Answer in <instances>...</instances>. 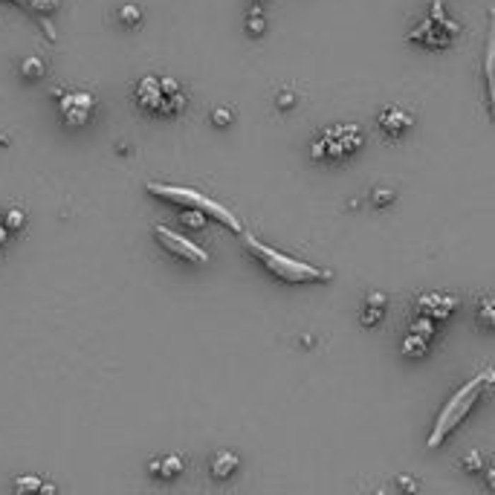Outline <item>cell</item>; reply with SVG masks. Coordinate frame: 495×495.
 <instances>
[{
	"label": "cell",
	"mask_w": 495,
	"mask_h": 495,
	"mask_svg": "<svg viewBox=\"0 0 495 495\" xmlns=\"http://www.w3.org/2000/svg\"><path fill=\"white\" fill-rule=\"evenodd\" d=\"M243 246L267 272H272L278 281L284 284H325L333 278V272L327 267H316V264H307V261H298L275 246L258 240L252 232H243Z\"/></svg>",
	"instance_id": "1"
},
{
	"label": "cell",
	"mask_w": 495,
	"mask_h": 495,
	"mask_svg": "<svg viewBox=\"0 0 495 495\" xmlns=\"http://www.w3.org/2000/svg\"><path fill=\"white\" fill-rule=\"evenodd\" d=\"M492 388H495V368H484V371H478L472 380L463 383V385L446 400V406L441 409L435 426H431V435H429L426 446H429V449H438V446L452 435V431L463 423V417L472 412V406L478 403V400H481L487 391H492Z\"/></svg>",
	"instance_id": "2"
},
{
	"label": "cell",
	"mask_w": 495,
	"mask_h": 495,
	"mask_svg": "<svg viewBox=\"0 0 495 495\" xmlns=\"http://www.w3.org/2000/svg\"><path fill=\"white\" fill-rule=\"evenodd\" d=\"M145 189H148L153 197H160V200H168V203L185 206V209H200V211L209 214V218L221 221V223L229 226L232 232L243 235V223L235 218V214H232L223 203L211 200L209 194H203V192H197V189H189V185H168V182H145Z\"/></svg>",
	"instance_id": "3"
},
{
	"label": "cell",
	"mask_w": 495,
	"mask_h": 495,
	"mask_svg": "<svg viewBox=\"0 0 495 495\" xmlns=\"http://www.w3.org/2000/svg\"><path fill=\"white\" fill-rule=\"evenodd\" d=\"M134 99L153 116H177L185 107V93L174 78L165 76H145L134 90Z\"/></svg>",
	"instance_id": "4"
},
{
	"label": "cell",
	"mask_w": 495,
	"mask_h": 495,
	"mask_svg": "<svg viewBox=\"0 0 495 495\" xmlns=\"http://www.w3.org/2000/svg\"><path fill=\"white\" fill-rule=\"evenodd\" d=\"M359 148H362V131L356 125H333L322 131V136L313 142L310 157L316 163H330V160L336 163V160L351 157Z\"/></svg>",
	"instance_id": "5"
},
{
	"label": "cell",
	"mask_w": 495,
	"mask_h": 495,
	"mask_svg": "<svg viewBox=\"0 0 495 495\" xmlns=\"http://www.w3.org/2000/svg\"><path fill=\"white\" fill-rule=\"evenodd\" d=\"M458 33H460V26H458L455 21L446 18V12H443V6H441V0H435V4H431V9H429V18H426L420 26L412 29L409 38H412L414 44L429 47V50H443V47H449V44L455 41Z\"/></svg>",
	"instance_id": "6"
},
{
	"label": "cell",
	"mask_w": 495,
	"mask_h": 495,
	"mask_svg": "<svg viewBox=\"0 0 495 495\" xmlns=\"http://www.w3.org/2000/svg\"><path fill=\"white\" fill-rule=\"evenodd\" d=\"M153 238L160 240V246L165 252H171L174 258H182L185 264H209V252L203 250L200 243L189 240L185 235H180V232H174V229H168L163 223L153 226Z\"/></svg>",
	"instance_id": "7"
},
{
	"label": "cell",
	"mask_w": 495,
	"mask_h": 495,
	"mask_svg": "<svg viewBox=\"0 0 495 495\" xmlns=\"http://www.w3.org/2000/svg\"><path fill=\"white\" fill-rule=\"evenodd\" d=\"M58 113H61V119H64V125L81 128L93 119V113H96V96L87 93V90H70V93L61 96Z\"/></svg>",
	"instance_id": "8"
},
{
	"label": "cell",
	"mask_w": 495,
	"mask_h": 495,
	"mask_svg": "<svg viewBox=\"0 0 495 495\" xmlns=\"http://www.w3.org/2000/svg\"><path fill=\"white\" fill-rule=\"evenodd\" d=\"M458 304H460L458 296H449V293H426V296H417V313L420 316H429L431 322H438V319H449L458 310Z\"/></svg>",
	"instance_id": "9"
},
{
	"label": "cell",
	"mask_w": 495,
	"mask_h": 495,
	"mask_svg": "<svg viewBox=\"0 0 495 495\" xmlns=\"http://www.w3.org/2000/svg\"><path fill=\"white\" fill-rule=\"evenodd\" d=\"M484 84H487L489 116L495 122V9L489 12V33H487V50H484Z\"/></svg>",
	"instance_id": "10"
},
{
	"label": "cell",
	"mask_w": 495,
	"mask_h": 495,
	"mask_svg": "<svg viewBox=\"0 0 495 495\" xmlns=\"http://www.w3.org/2000/svg\"><path fill=\"white\" fill-rule=\"evenodd\" d=\"M377 122H380V128H383L391 139H397V136H403V134L414 125V116H412V110L400 107V105H388V107L380 110Z\"/></svg>",
	"instance_id": "11"
},
{
	"label": "cell",
	"mask_w": 495,
	"mask_h": 495,
	"mask_svg": "<svg viewBox=\"0 0 495 495\" xmlns=\"http://www.w3.org/2000/svg\"><path fill=\"white\" fill-rule=\"evenodd\" d=\"M238 470H240V458L235 452H229V449H221L218 455L209 460V472H211V478H218V481L232 478Z\"/></svg>",
	"instance_id": "12"
},
{
	"label": "cell",
	"mask_w": 495,
	"mask_h": 495,
	"mask_svg": "<svg viewBox=\"0 0 495 495\" xmlns=\"http://www.w3.org/2000/svg\"><path fill=\"white\" fill-rule=\"evenodd\" d=\"M383 316H385V296H383V293H371V296L365 298V304H362L359 322H362L365 327H374V325L383 322Z\"/></svg>",
	"instance_id": "13"
},
{
	"label": "cell",
	"mask_w": 495,
	"mask_h": 495,
	"mask_svg": "<svg viewBox=\"0 0 495 495\" xmlns=\"http://www.w3.org/2000/svg\"><path fill=\"white\" fill-rule=\"evenodd\" d=\"M148 470H151V475H157V478H177L185 470V460L180 455H163V458H153L148 463Z\"/></svg>",
	"instance_id": "14"
},
{
	"label": "cell",
	"mask_w": 495,
	"mask_h": 495,
	"mask_svg": "<svg viewBox=\"0 0 495 495\" xmlns=\"http://www.w3.org/2000/svg\"><path fill=\"white\" fill-rule=\"evenodd\" d=\"M478 325L495 330V296H484L478 301Z\"/></svg>",
	"instance_id": "15"
},
{
	"label": "cell",
	"mask_w": 495,
	"mask_h": 495,
	"mask_svg": "<svg viewBox=\"0 0 495 495\" xmlns=\"http://www.w3.org/2000/svg\"><path fill=\"white\" fill-rule=\"evenodd\" d=\"M44 73H47L44 58H38V55H29V58H23V61H21V76H23V78L35 81V78H44Z\"/></svg>",
	"instance_id": "16"
},
{
	"label": "cell",
	"mask_w": 495,
	"mask_h": 495,
	"mask_svg": "<svg viewBox=\"0 0 495 495\" xmlns=\"http://www.w3.org/2000/svg\"><path fill=\"white\" fill-rule=\"evenodd\" d=\"M426 348H429V339L420 336V333H414V330H409L406 342H403V354H409V356H423Z\"/></svg>",
	"instance_id": "17"
},
{
	"label": "cell",
	"mask_w": 495,
	"mask_h": 495,
	"mask_svg": "<svg viewBox=\"0 0 495 495\" xmlns=\"http://www.w3.org/2000/svg\"><path fill=\"white\" fill-rule=\"evenodd\" d=\"M206 218H209V214L200 211V209H185V211L180 214V223L189 226V229H203V226H206Z\"/></svg>",
	"instance_id": "18"
},
{
	"label": "cell",
	"mask_w": 495,
	"mask_h": 495,
	"mask_svg": "<svg viewBox=\"0 0 495 495\" xmlns=\"http://www.w3.org/2000/svg\"><path fill=\"white\" fill-rule=\"evenodd\" d=\"M119 21L125 23V26H136L142 21V9L136 4H125V6L119 9Z\"/></svg>",
	"instance_id": "19"
},
{
	"label": "cell",
	"mask_w": 495,
	"mask_h": 495,
	"mask_svg": "<svg viewBox=\"0 0 495 495\" xmlns=\"http://www.w3.org/2000/svg\"><path fill=\"white\" fill-rule=\"evenodd\" d=\"M246 29H250V35H264L267 21H264L261 9H252V12H250V18H246Z\"/></svg>",
	"instance_id": "20"
},
{
	"label": "cell",
	"mask_w": 495,
	"mask_h": 495,
	"mask_svg": "<svg viewBox=\"0 0 495 495\" xmlns=\"http://www.w3.org/2000/svg\"><path fill=\"white\" fill-rule=\"evenodd\" d=\"M61 6V0H29V9H35L41 18H50Z\"/></svg>",
	"instance_id": "21"
},
{
	"label": "cell",
	"mask_w": 495,
	"mask_h": 495,
	"mask_svg": "<svg viewBox=\"0 0 495 495\" xmlns=\"http://www.w3.org/2000/svg\"><path fill=\"white\" fill-rule=\"evenodd\" d=\"M460 467L467 470V472H484V458L478 452H470V455L460 458Z\"/></svg>",
	"instance_id": "22"
},
{
	"label": "cell",
	"mask_w": 495,
	"mask_h": 495,
	"mask_svg": "<svg viewBox=\"0 0 495 495\" xmlns=\"http://www.w3.org/2000/svg\"><path fill=\"white\" fill-rule=\"evenodd\" d=\"M15 489L18 492H35V489H44V481L35 478V475H26V478H18L15 481Z\"/></svg>",
	"instance_id": "23"
},
{
	"label": "cell",
	"mask_w": 495,
	"mask_h": 495,
	"mask_svg": "<svg viewBox=\"0 0 495 495\" xmlns=\"http://www.w3.org/2000/svg\"><path fill=\"white\" fill-rule=\"evenodd\" d=\"M232 119H235V113H232L229 107H214V110H211V122H214L218 128H229Z\"/></svg>",
	"instance_id": "24"
},
{
	"label": "cell",
	"mask_w": 495,
	"mask_h": 495,
	"mask_svg": "<svg viewBox=\"0 0 495 495\" xmlns=\"http://www.w3.org/2000/svg\"><path fill=\"white\" fill-rule=\"evenodd\" d=\"M394 200H397V194L391 189H374V192H371V203H374V206H388Z\"/></svg>",
	"instance_id": "25"
},
{
	"label": "cell",
	"mask_w": 495,
	"mask_h": 495,
	"mask_svg": "<svg viewBox=\"0 0 495 495\" xmlns=\"http://www.w3.org/2000/svg\"><path fill=\"white\" fill-rule=\"evenodd\" d=\"M275 107H278V110H293V107H296V93L281 90V93L275 96Z\"/></svg>",
	"instance_id": "26"
},
{
	"label": "cell",
	"mask_w": 495,
	"mask_h": 495,
	"mask_svg": "<svg viewBox=\"0 0 495 495\" xmlns=\"http://www.w3.org/2000/svg\"><path fill=\"white\" fill-rule=\"evenodd\" d=\"M23 223H26V214H23L21 209H12V211L6 214V221H4V226H6L9 232H12V229H21Z\"/></svg>",
	"instance_id": "27"
},
{
	"label": "cell",
	"mask_w": 495,
	"mask_h": 495,
	"mask_svg": "<svg viewBox=\"0 0 495 495\" xmlns=\"http://www.w3.org/2000/svg\"><path fill=\"white\" fill-rule=\"evenodd\" d=\"M484 475H487V487L495 489V467H484Z\"/></svg>",
	"instance_id": "28"
},
{
	"label": "cell",
	"mask_w": 495,
	"mask_h": 495,
	"mask_svg": "<svg viewBox=\"0 0 495 495\" xmlns=\"http://www.w3.org/2000/svg\"><path fill=\"white\" fill-rule=\"evenodd\" d=\"M6 240H9V229H6L4 223H0V246H4Z\"/></svg>",
	"instance_id": "29"
},
{
	"label": "cell",
	"mask_w": 495,
	"mask_h": 495,
	"mask_svg": "<svg viewBox=\"0 0 495 495\" xmlns=\"http://www.w3.org/2000/svg\"><path fill=\"white\" fill-rule=\"evenodd\" d=\"M15 6H29V0H12Z\"/></svg>",
	"instance_id": "30"
},
{
	"label": "cell",
	"mask_w": 495,
	"mask_h": 495,
	"mask_svg": "<svg viewBox=\"0 0 495 495\" xmlns=\"http://www.w3.org/2000/svg\"><path fill=\"white\" fill-rule=\"evenodd\" d=\"M252 4H255V6H258V4H264V0H252Z\"/></svg>",
	"instance_id": "31"
}]
</instances>
